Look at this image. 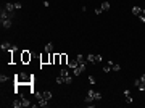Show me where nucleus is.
I'll return each mask as SVG.
<instances>
[{
    "label": "nucleus",
    "mask_w": 145,
    "mask_h": 108,
    "mask_svg": "<svg viewBox=\"0 0 145 108\" xmlns=\"http://www.w3.org/2000/svg\"><path fill=\"white\" fill-rule=\"evenodd\" d=\"M5 10L6 11H15V3H11V2H8V3H5Z\"/></svg>",
    "instance_id": "nucleus-10"
},
{
    "label": "nucleus",
    "mask_w": 145,
    "mask_h": 108,
    "mask_svg": "<svg viewBox=\"0 0 145 108\" xmlns=\"http://www.w3.org/2000/svg\"><path fill=\"white\" fill-rule=\"evenodd\" d=\"M31 60H32L31 52H29V50H23V52H21V63H23V65H27Z\"/></svg>",
    "instance_id": "nucleus-3"
},
{
    "label": "nucleus",
    "mask_w": 145,
    "mask_h": 108,
    "mask_svg": "<svg viewBox=\"0 0 145 108\" xmlns=\"http://www.w3.org/2000/svg\"><path fill=\"white\" fill-rule=\"evenodd\" d=\"M102 98H103V95L100 94V92H95V90H87V95H86V98H84V102L90 105V103L94 102V100H102Z\"/></svg>",
    "instance_id": "nucleus-2"
},
{
    "label": "nucleus",
    "mask_w": 145,
    "mask_h": 108,
    "mask_svg": "<svg viewBox=\"0 0 145 108\" xmlns=\"http://www.w3.org/2000/svg\"><path fill=\"white\" fill-rule=\"evenodd\" d=\"M60 74H61V76H68L69 73H68V70H66V68H63V70L60 71Z\"/></svg>",
    "instance_id": "nucleus-27"
},
{
    "label": "nucleus",
    "mask_w": 145,
    "mask_h": 108,
    "mask_svg": "<svg viewBox=\"0 0 145 108\" xmlns=\"http://www.w3.org/2000/svg\"><path fill=\"white\" fill-rule=\"evenodd\" d=\"M111 68H113V66L107 63V66H103V71H105V73H110V71H111Z\"/></svg>",
    "instance_id": "nucleus-23"
},
{
    "label": "nucleus",
    "mask_w": 145,
    "mask_h": 108,
    "mask_svg": "<svg viewBox=\"0 0 145 108\" xmlns=\"http://www.w3.org/2000/svg\"><path fill=\"white\" fill-rule=\"evenodd\" d=\"M42 98L50 100V98H52V92H50V90H42Z\"/></svg>",
    "instance_id": "nucleus-16"
},
{
    "label": "nucleus",
    "mask_w": 145,
    "mask_h": 108,
    "mask_svg": "<svg viewBox=\"0 0 145 108\" xmlns=\"http://www.w3.org/2000/svg\"><path fill=\"white\" fill-rule=\"evenodd\" d=\"M69 61H68V55L66 53H61V61H60V65H68Z\"/></svg>",
    "instance_id": "nucleus-15"
},
{
    "label": "nucleus",
    "mask_w": 145,
    "mask_h": 108,
    "mask_svg": "<svg viewBox=\"0 0 145 108\" xmlns=\"http://www.w3.org/2000/svg\"><path fill=\"white\" fill-rule=\"evenodd\" d=\"M102 13H103L102 8H95V15H102Z\"/></svg>",
    "instance_id": "nucleus-31"
},
{
    "label": "nucleus",
    "mask_w": 145,
    "mask_h": 108,
    "mask_svg": "<svg viewBox=\"0 0 145 108\" xmlns=\"http://www.w3.org/2000/svg\"><path fill=\"white\" fill-rule=\"evenodd\" d=\"M134 86L137 87V89H139V90H142V92L145 90V86H144V84H142V82H140V79H135V82H134Z\"/></svg>",
    "instance_id": "nucleus-9"
},
{
    "label": "nucleus",
    "mask_w": 145,
    "mask_h": 108,
    "mask_svg": "<svg viewBox=\"0 0 145 108\" xmlns=\"http://www.w3.org/2000/svg\"><path fill=\"white\" fill-rule=\"evenodd\" d=\"M95 61L97 63H100V61H102V55H95Z\"/></svg>",
    "instance_id": "nucleus-30"
},
{
    "label": "nucleus",
    "mask_w": 145,
    "mask_h": 108,
    "mask_svg": "<svg viewBox=\"0 0 145 108\" xmlns=\"http://www.w3.org/2000/svg\"><path fill=\"white\" fill-rule=\"evenodd\" d=\"M63 82H64V77L60 74V77H57V84H63Z\"/></svg>",
    "instance_id": "nucleus-26"
},
{
    "label": "nucleus",
    "mask_w": 145,
    "mask_h": 108,
    "mask_svg": "<svg viewBox=\"0 0 145 108\" xmlns=\"http://www.w3.org/2000/svg\"><path fill=\"white\" fill-rule=\"evenodd\" d=\"M77 65H79V61H77V60H69V63H68V68H73V70H74Z\"/></svg>",
    "instance_id": "nucleus-17"
},
{
    "label": "nucleus",
    "mask_w": 145,
    "mask_h": 108,
    "mask_svg": "<svg viewBox=\"0 0 145 108\" xmlns=\"http://www.w3.org/2000/svg\"><path fill=\"white\" fill-rule=\"evenodd\" d=\"M21 102H23V107H31V105H32V103L31 102H29V100H27V98L26 97H21Z\"/></svg>",
    "instance_id": "nucleus-18"
},
{
    "label": "nucleus",
    "mask_w": 145,
    "mask_h": 108,
    "mask_svg": "<svg viewBox=\"0 0 145 108\" xmlns=\"http://www.w3.org/2000/svg\"><path fill=\"white\" fill-rule=\"evenodd\" d=\"M111 70H113V71H119V70H121V66H119V65H113Z\"/></svg>",
    "instance_id": "nucleus-29"
},
{
    "label": "nucleus",
    "mask_w": 145,
    "mask_h": 108,
    "mask_svg": "<svg viewBox=\"0 0 145 108\" xmlns=\"http://www.w3.org/2000/svg\"><path fill=\"white\" fill-rule=\"evenodd\" d=\"M11 24H13V19H2V27H3V29L11 27Z\"/></svg>",
    "instance_id": "nucleus-7"
},
{
    "label": "nucleus",
    "mask_w": 145,
    "mask_h": 108,
    "mask_svg": "<svg viewBox=\"0 0 145 108\" xmlns=\"http://www.w3.org/2000/svg\"><path fill=\"white\" fill-rule=\"evenodd\" d=\"M6 81H8L6 74H2V76H0V82H2V84H3V82H6Z\"/></svg>",
    "instance_id": "nucleus-25"
},
{
    "label": "nucleus",
    "mask_w": 145,
    "mask_h": 108,
    "mask_svg": "<svg viewBox=\"0 0 145 108\" xmlns=\"http://www.w3.org/2000/svg\"><path fill=\"white\" fill-rule=\"evenodd\" d=\"M87 61H95V55H94V53L87 55Z\"/></svg>",
    "instance_id": "nucleus-24"
},
{
    "label": "nucleus",
    "mask_w": 145,
    "mask_h": 108,
    "mask_svg": "<svg viewBox=\"0 0 145 108\" xmlns=\"http://www.w3.org/2000/svg\"><path fill=\"white\" fill-rule=\"evenodd\" d=\"M15 82L16 84H32L34 82V76H27L24 73H19V74L15 76Z\"/></svg>",
    "instance_id": "nucleus-1"
},
{
    "label": "nucleus",
    "mask_w": 145,
    "mask_h": 108,
    "mask_svg": "<svg viewBox=\"0 0 145 108\" xmlns=\"http://www.w3.org/2000/svg\"><path fill=\"white\" fill-rule=\"evenodd\" d=\"M139 19L140 23H145V15H139Z\"/></svg>",
    "instance_id": "nucleus-32"
},
{
    "label": "nucleus",
    "mask_w": 145,
    "mask_h": 108,
    "mask_svg": "<svg viewBox=\"0 0 145 108\" xmlns=\"http://www.w3.org/2000/svg\"><path fill=\"white\" fill-rule=\"evenodd\" d=\"M142 15H145V8H142Z\"/></svg>",
    "instance_id": "nucleus-34"
},
{
    "label": "nucleus",
    "mask_w": 145,
    "mask_h": 108,
    "mask_svg": "<svg viewBox=\"0 0 145 108\" xmlns=\"http://www.w3.org/2000/svg\"><path fill=\"white\" fill-rule=\"evenodd\" d=\"M124 97H126V102L132 103V97H131V90H124Z\"/></svg>",
    "instance_id": "nucleus-14"
},
{
    "label": "nucleus",
    "mask_w": 145,
    "mask_h": 108,
    "mask_svg": "<svg viewBox=\"0 0 145 108\" xmlns=\"http://www.w3.org/2000/svg\"><path fill=\"white\" fill-rule=\"evenodd\" d=\"M84 70H86V63H79V65L74 68V76H79Z\"/></svg>",
    "instance_id": "nucleus-6"
},
{
    "label": "nucleus",
    "mask_w": 145,
    "mask_h": 108,
    "mask_svg": "<svg viewBox=\"0 0 145 108\" xmlns=\"http://www.w3.org/2000/svg\"><path fill=\"white\" fill-rule=\"evenodd\" d=\"M15 8H16V10H21V8H23V3L16 2V3H15Z\"/></svg>",
    "instance_id": "nucleus-28"
},
{
    "label": "nucleus",
    "mask_w": 145,
    "mask_h": 108,
    "mask_svg": "<svg viewBox=\"0 0 145 108\" xmlns=\"http://www.w3.org/2000/svg\"><path fill=\"white\" fill-rule=\"evenodd\" d=\"M40 63H42V65H48V63H50V53H48V52H44V53L40 55Z\"/></svg>",
    "instance_id": "nucleus-5"
},
{
    "label": "nucleus",
    "mask_w": 145,
    "mask_h": 108,
    "mask_svg": "<svg viewBox=\"0 0 145 108\" xmlns=\"http://www.w3.org/2000/svg\"><path fill=\"white\" fill-rule=\"evenodd\" d=\"M2 50H8V52H16V45H13V44H10V42H3L2 45Z\"/></svg>",
    "instance_id": "nucleus-4"
},
{
    "label": "nucleus",
    "mask_w": 145,
    "mask_h": 108,
    "mask_svg": "<svg viewBox=\"0 0 145 108\" xmlns=\"http://www.w3.org/2000/svg\"><path fill=\"white\" fill-rule=\"evenodd\" d=\"M63 77H64V82H66V84H71V82H73V77H71L69 74H68V76H63Z\"/></svg>",
    "instance_id": "nucleus-22"
},
{
    "label": "nucleus",
    "mask_w": 145,
    "mask_h": 108,
    "mask_svg": "<svg viewBox=\"0 0 145 108\" xmlns=\"http://www.w3.org/2000/svg\"><path fill=\"white\" fill-rule=\"evenodd\" d=\"M132 15H135V16L142 15V8L140 6H132Z\"/></svg>",
    "instance_id": "nucleus-12"
},
{
    "label": "nucleus",
    "mask_w": 145,
    "mask_h": 108,
    "mask_svg": "<svg viewBox=\"0 0 145 108\" xmlns=\"http://www.w3.org/2000/svg\"><path fill=\"white\" fill-rule=\"evenodd\" d=\"M45 52H48V53H52V52H53V44H52V42H48L47 45H45Z\"/></svg>",
    "instance_id": "nucleus-19"
},
{
    "label": "nucleus",
    "mask_w": 145,
    "mask_h": 108,
    "mask_svg": "<svg viewBox=\"0 0 145 108\" xmlns=\"http://www.w3.org/2000/svg\"><path fill=\"white\" fill-rule=\"evenodd\" d=\"M61 61V53H55L53 55V65H60Z\"/></svg>",
    "instance_id": "nucleus-11"
},
{
    "label": "nucleus",
    "mask_w": 145,
    "mask_h": 108,
    "mask_svg": "<svg viewBox=\"0 0 145 108\" xmlns=\"http://www.w3.org/2000/svg\"><path fill=\"white\" fill-rule=\"evenodd\" d=\"M39 107H42V108L48 107V100L47 98H39Z\"/></svg>",
    "instance_id": "nucleus-13"
},
{
    "label": "nucleus",
    "mask_w": 145,
    "mask_h": 108,
    "mask_svg": "<svg viewBox=\"0 0 145 108\" xmlns=\"http://www.w3.org/2000/svg\"><path fill=\"white\" fill-rule=\"evenodd\" d=\"M100 8H102L103 11H108V10H110V8H111V6H110V3H108V2H103V3H102V6H100Z\"/></svg>",
    "instance_id": "nucleus-21"
},
{
    "label": "nucleus",
    "mask_w": 145,
    "mask_h": 108,
    "mask_svg": "<svg viewBox=\"0 0 145 108\" xmlns=\"http://www.w3.org/2000/svg\"><path fill=\"white\" fill-rule=\"evenodd\" d=\"M89 82H90V84H95V79H94V76H90V77H89Z\"/></svg>",
    "instance_id": "nucleus-33"
},
{
    "label": "nucleus",
    "mask_w": 145,
    "mask_h": 108,
    "mask_svg": "<svg viewBox=\"0 0 145 108\" xmlns=\"http://www.w3.org/2000/svg\"><path fill=\"white\" fill-rule=\"evenodd\" d=\"M11 107H13V108H21L23 107L21 98H19V100H18V98H16V100H13V102H11Z\"/></svg>",
    "instance_id": "nucleus-8"
},
{
    "label": "nucleus",
    "mask_w": 145,
    "mask_h": 108,
    "mask_svg": "<svg viewBox=\"0 0 145 108\" xmlns=\"http://www.w3.org/2000/svg\"><path fill=\"white\" fill-rule=\"evenodd\" d=\"M76 60H77V61H79V63H86V57H84V55H82V53H79V55H77V57H76Z\"/></svg>",
    "instance_id": "nucleus-20"
}]
</instances>
